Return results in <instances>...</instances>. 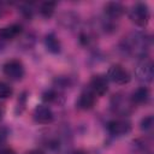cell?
Wrapping results in <instances>:
<instances>
[{
    "label": "cell",
    "mask_w": 154,
    "mask_h": 154,
    "mask_svg": "<svg viewBox=\"0 0 154 154\" xmlns=\"http://www.w3.org/2000/svg\"><path fill=\"white\" fill-rule=\"evenodd\" d=\"M8 137V129L6 126H0V146H2Z\"/></svg>",
    "instance_id": "cell-21"
},
{
    "label": "cell",
    "mask_w": 154,
    "mask_h": 154,
    "mask_svg": "<svg viewBox=\"0 0 154 154\" xmlns=\"http://www.w3.org/2000/svg\"><path fill=\"white\" fill-rule=\"evenodd\" d=\"M0 154H17L12 148H7V147H1L0 148Z\"/></svg>",
    "instance_id": "cell-22"
},
{
    "label": "cell",
    "mask_w": 154,
    "mask_h": 154,
    "mask_svg": "<svg viewBox=\"0 0 154 154\" xmlns=\"http://www.w3.org/2000/svg\"><path fill=\"white\" fill-rule=\"evenodd\" d=\"M109 106H111V109L114 114H117L118 117H123V118L129 116L135 107L132 105V102L130 101V97L124 93L114 94L111 97Z\"/></svg>",
    "instance_id": "cell-2"
},
{
    "label": "cell",
    "mask_w": 154,
    "mask_h": 154,
    "mask_svg": "<svg viewBox=\"0 0 154 154\" xmlns=\"http://www.w3.org/2000/svg\"><path fill=\"white\" fill-rule=\"evenodd\" d=\"M125 12V7L119 1H109L103 6L105 17L111 20H118Z\"/></svg>",
    "instance_id": "cell-11"
},
{
    "label": "cell",
    "mask_w": 154,
    "mask_h": 154,
    "mask_svg": "<svg viewBox=\"0 0 154 154\" xmlns=\"http://www.w3.org/2000/svg\"><path fill=\"white\" fill-rule=\"evenodd\" d=\"M129 97L134 106L147 105L150 100V91L147 87H140V88L135 89Z\"/></svg>",
    "instance_id": "cell-12"
},
{
    "label": "cell",
    "mask_w": 154,
    "mask_h": 154,
    "mask_svg": "<svg viewBox=\"0 0 154 154\" xmlns=\"http://www.w3.org/2000/svg\"><path fill=\"white\" fill-rule=\"evenodd\" d=\"M22 34V25L18 23H12L0 28V41H10L18 37Z\"/></svg>",
    "instance_id": "cell-13"
},
{
    "label": "cell",
    "mask_w": 154,
    "mask_h": 154,
    "mask_svg": "<svg viewBox=\"0 0 154 154\" xmlns=\"http://www.w3.org/2000/svg\"><path fill=\"white\" fill-rule=\"evenodd\" d=\"M150 49V36L143 31L135 30L125 35L119 42V51L123 55L143 59Z\"/></svg>",
    "instance_id": "cell-1"
},
{
    "label": "cell",
    "mask_w": 154,
    "mask_h": 154,
    "mask_svg": "<svg viewBox=\"0 0 154 154\" xmlns=\"http://www.w3.org/2000/svg\"><path fill=\"white\" fill-rule=\"evenodd\" d=\"M154 128V118L152 114H148L147 117L142 118L141 122H140V129L143 131V132H152Z\"/></svg>",
    "instance_id": "cell-17"
},
{
    "label": "cell",
    "mask_w": 154,
    "mask_h": 154,
    "mask_svg": "<svg viewBox=\"0 0 154 154\" xmlns=\"http://www.w3.org/2000/svg\"><path fill=\"white\" fill-rule=\"evenodd\" d=\"M135 77L141 83L148 84L153 81L154 77V66L153 61L149 58L140 59L135 67Z\"/></svg>",
    "instance_id": "cell-4"
},
{
    "label": "cell",
    "mask_w": 154,
    "mask_h": 154,
    "mask_svg": "<svg viewBox=\"0 0 154 154\" xmlns=\"http://www.w3.org/2000/svg\"><path fill=\"white\" fill-rule=\"evenodd\" d=\"M32 118L38 124L48 125V124L53 123L54 113H53L52 108L47 103H42V105H37L35 107V109L32 112Z\"/></svg>",
    "instance_id": "cell-8"
},
{
    "label": "cell",
    "mask_w": 154,
    "mask_h": 154,
    "mask_svg": "<svg viewBox=\"0 0 154 154\" xmlns=\"http://www.w3.org/2000/svg\"><path fill=\"white\" fill-rule=\"evenodd\" d=\"M2 72L11 81H20L25 75V67L19 59H10L2 65Z\"/></svg>",
    "instance_id": "cell-6"
},
{
    "label": "cell",
    "mask_w": 154,
    "mask_h": 154,
    "mask_svg": "<svg viewBox=\"0 0 154 154\" xmlns=\"http://www.w3.org/2000/svg\"><path fill=\"white\" fill-rule=\"evenodd\" d=\"M106 77H107V79H109L113 83L119 84V85L128 84L131 81V75L129 73V71L125 67H123L122 65H119V64L111 65L108 71H107V76Z\"/></svg>",
    "instance_id": "cell-7"
},
{
    "label": "cell",
    "mask_w": 154,
    "mask_h": 154,
    "mask_svg": "<svg viewBox=\"0 0 154 154\" xmlns=\"http://www.w3.org/2000/svg\"><path fill=\"white\" fill-rule=\"evenodd\" d=\"M96 97L97 96L88 87H85L81 91V94H79V96H78V99L76 101V107L78 109H82V111L91 109L94 107L95 102H96Z\"/></svg>",
    "instance_id": "cell-9"
},
{
    "label": "cell",
    "mask_w": 154,
    "mask_h": 154,
    "mask_svg": "<svg viewBox=\"0 0 154 154\" xmlns=\"http://www.w3.org/2000/svg\"><path fill=\"white\" fill-rule=\"evenodd\" d=\"M19 12L24 18H31L34 14V8L31 4H20L19 5Z\"/></svg>",
    "instance_id": "cell-20"
},
{
    "label": "cell",
    "mask_w": 154,
    "mask_h": 154,
    "mask_svg": "<svg viewBox=\"0 0 154 154\" xmlns=\"http://www.w3.org/2000/svg\"><path fill=\"white\" fill-rule=\"evenodd\" d=\"M45 46L47 51L52 54H58L61 52V42L54 32H48L45 36Z\"/></svg>",
    "instance_id": "cell-15"
},
{
    "label": "cell",
    "mask_w": 154,
    "mask_h": 154,
    "mask_svg": "<svg viewBox=\"0 0 154 154\" xmlns=\"http://www.w3.org/2000/svg\"><path fill=\"white\" fill-rule=\"evenodd\" d=\"M132 130L131 122L126 118L118 117L107 123V131L113 137H122L130 134Z\"/></svg>",
    "instance_id": "cell-5"
},
{
    "label": "cell",
    "mask_w": 154,
    "mask_h": 154,
    "mask_svg": "<svg viewBox=\"0 0 154 154\" xmlns=\"http://www.w3.org/2000/svg\"><path fill=\"white\" fill-rule=\"evenodd\" d=\"M58 20L65 29H75L79 23V16L73 11H66L59 14Z\"/></svg>",
    "instance_id": "cell-14"
},
{
    "label": "cell",
    "mask_w": 154,
    "mask_h": 154,
    "mask_svg": "<svg viewBox=\"0 0 154 154\" xmlns=\"http://www.w3.org/2000/svg\"><path fill=\"white\" fill-rule=\"evenodd\" d=\"M25 154H45V153L42 150H40V149H31V150L26 152Z\"/></svg>",
    "instance_id": "cell-23"
},
{
    "label": "cell",
    "mask_w": 154,
    "mask_h": 154,
    "mask_svg": "<svg viewBox=\"0 0 154 154\" xmlns=\"http://www.w3.org/2000/svg\"><path fill=\"white\" fill-rule=\"evenodd\" d=\"M129 19L137 26H146L150 19V8L146 2H135L128 12Z\"/></svg>",
    "instance_id": "cell-3"
},
{
    "label": "cell",
    "mask_w": 154,
    "mask_h": 154,
    "mask_svg": "<svg viewBox=\"0 0 154 154\" xmlns=\"http://www.w3.org/2000/svg\"><path fill=\"white\" fill-rule=\"evenodd\" d=\"M59 90H57L55 88L48 89L42 94V97L46 102H59Z\"/></svg>",
    "instance_id": "cell-18"
},
{
    "label": "cell",
    "mask_w": 154,
    "mask_h": 154,
    "mask_svg": "<svg viewBox=\"0 0 154 154\" xmlns=\"http://www.w3.org/2000/svg\"><path fill=\"white\" fill-rule=\"evenodd\" d=\"M67 154H88V153H87V152H84V150L78 149V150H72V152H69Z\"/></svg>",
    "instance_id": "cell-24"
},
{
    "label": "cell",
    "mask_w": 154,
    "mask_h": 154,
    "mask_svg": "<svg viewBox=\"0 0 154 154\" xmlns=\"http://www.w3.org/2000/svg\"><path fill=\"white\" fill-rule=\"evenodd\" d=\"M55 6H57V4L55 2H52V1L41 2L40 6H38V12H40V14L43 18H51L54 14Z\"/></svg>",
    "instance_id": "cell-16"
},
{
    "label": "cell",
    "mask_w": 154,
    "mask_h": 154,
    "mask_svg": "<svg viewBox=\"0 0 154 154\" xmlns=\"http://www.w3.org/2000/svg\"><path fill=\"white\" fill-rule=\"evenodd\" d=\"M88 88L96 95V96H102L107 93L108 90V79L103 75H95L90 78Z\"/></svg>",
    "instance_id": "cell-10"
},
{
    "label": "cell",
    "mask_w": 154,
    "mask_h": 154,
    "mask_svg": "<svg viewBox=\"0 0 154 154\" xmlns=\"http://www.w3.org/2000/svg\"><path fill=\"white\" fill-rule=\"evenodd\" d=\"M12 94H13V88L8 83L0 81V100H6L11 97Z\"/></svg>",
    "instance_id": "cell-19"
}]
</instances>
